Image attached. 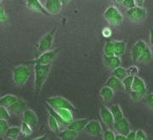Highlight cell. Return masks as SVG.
I'll list each match as a JSON object with an SVG mask.
<instances>
[{"instance_id":"obj_1","label":"cell","mask_w":153,"mask_h":140,"mask_svg":"<svg viewBox=\"0 0 153 140\" xmlns=\"http://www.w3.org/2000/svg\"><path fill=\"white\" fill-rule=\"evenodd\" d=\"M51 70V65H34V73H35V93L36 95L41 92L44 82L47 80Z\"/></svg>"},{"instance_id":"obj_2","label":"cell","mask_w":153,"mask_h":140,"mask_svg":"<svg viewBox=\"0 0 153 140\" xmlns=\"http://www.w3.org/2000/svg\"><path fill=\"white\" fill-rule=\"evenodd\" d=\"M13 81L18 86H23L32 75V70L27 65H21L13 70Z\"/></svg>"},{"instance_id":"obj_3","label":"cell","mask_w":153,"mask_h":140,"mask_svg":"<svg viewBox=\"0 0 153 140\" xmlns=\"http://www.w3.org/2000/svg\"><path fill=\"white\" fill-rule=\"evenodd\" d=\"M60 48L55 49L54 50H49L47 52H44L43 54H40L38 58H36L33 60H31L28 62V64H33V65H51L53 61L57 58V56L60 54Z\"/></svg>"},{"instance_id":"obj_4","label":"cell","mask_w":153,"mask_h":140,"mask_svg":"<svg viewBox=\"0 0 153 140\" xmlns=\"http://www.w3.org/2000/svg\"><path fill=\"white\" fill-rule=\"evenodd\" d=\"M104 18L111 26L117 27L123 21V16L119 10L115 6H109L104 12Z\"/></svg>"},{"instance_id":"obj_5","label":"cell","mask_w":153,"mask_h":140,"mask_svg":"<svg viewBox=\"0 0 153 140\" xmlns=\"http://www.w3.org/2000/svg\"><path fill=\"white\" fill-rule=\"evenodd\" d=\"M57 28H53L49 33H46L43 38L40 39L38 45V52L39 54H43L44 52H47L51 49L53 46L54 38H55V33H56Z\"/></svg>"},{"instance_id":"obj_6","label":"cell","mask_w":153,"mask_h":140,"mask_svg":"<svg viewBox=\"0 0 153 140\" xmlns=\"http://www.w3.org/2000/svg\"><path fill=\"white\" fill-rule=\"evenodd\" d=\"M47 104L53 109H60V108H66L69 109L71 111L75 110V107L70 101H68L65 98L60 96H55V97L49 98L46 99Z\"/></svg>"},{"instance_id":"obj_7","label":"cell","mask_w":153,"mask_h":140,"mask_svg":"<svg viewBox=\"0 0 153 140\" xmlns=\"http://www.w3.org/2000/svg\"><path fill=\"white\" fill-rule=\"evenodd\" d=\"M126 16H128V19H130L133 21H144L146 18L147 11L143 7L135 6V7H134L132 9L127 10Z\"/></svg>"},{"instance_id":"obj_8","label":"cell","mask_w":153,"mask_h":140,"mask_svg":"<svg viewBox=\"0 0 153 140\" xmlns=\"http://www.w3.org/2000/svg\"><path fill=\"white\" fill-rule=\"evenodd\" d=\"M83 131L88 135H91L94 137H100L102 136L103 133V127L100 122L97 120H92L88 121L86 124Z\"/></svg>"},{"instance_id":"obj_9","label":"cell","mask_w":153,"mask_h":140,"mask_svg":"<svg viewBox=\"0 0 153 140\" xmlns=\"http://www.w3.org/2000/svg\"><path fill=\"white\" fill-rule=\"evenodd\" d=\"M100 116L102 121V122L108 127H113V124L115 121L111 112L110 111L109 108H107L105 105L102 104L100 108Z\"/></svg>"},{"instance_id":"obj_10","label":"cell","mask_w":153,"mask_h":140,"mask_svg":"<svg viewBox=\"0 0 153 140\" xmlns=\"http://www.w3.org/2000/svg\"><path fill=\"white\" fill-rule=\"evenodd\" d=\"M113 128L117 131V134L123 135V136H126L131 131L130 124L128 121V120L124 117L115 121L113 124Z\"/></svg>"},{"instance_id":"obj_11","label":"cell","mask_w":153,"mask_h":140,"mask_svg":"<svg viewBox=\"0 0 153 140\" xmlns=\"http://www.w3.org/2000/svg\"><path fill=\"white\" fill-rule=\"evenodd\" d=\"M146 47H147L146 43L143 40H139L133 45L131 49V58L134 62L138 61V59L141 55L143 51L146 49Z\"/></svg>"},{"instance_id":"obj_12","label":"cell","mask_w":153,"mask_h":140,"mask_svg":"<svg viewBox=\"0 0 153 140\" xmlns=\"http://www.w3.org/2000/svg\"><path fill=\"white\" fill-rule=\"evenodd\" d=\"M22 121L26 122L28 125H30L32 127H37L38 122V119L37 115L31 109H27L23 113H22Z\"/></svg>"},{"instance_id":"obj_13","label":"cell","mask_w":153,"mask_h":140,"mask_svg":"<svg viewBox=\"0 0 153 140\" xmlns=\"http://www.w3.org/2000/svg\"><path fill=\"white\" fill-rule=\"evenodd\" d=\"M62 4L60 0H46L45 3V10L49 15L58 14L62 10Z\"/></svg>"},{"instance_id":"obj_14","label":"cell","mask_w":153,"mask_h":140,"mask_svg":"<svg viewBox=\"0 0 153 140\" xmlns=\"http://www.w3.org/2000/svg\"><path fill=\"white\" fill-rule=\"evenodd\" d=\"M27 6L30 10L41 13L46 16H50L47 12V10H45V7L41 4V2L39 0H27Z\"/></svg>"},{"instance_id":"obj_15","label":"cell","mask_w":153,"mask_h":140,"mask_svg":"<svg viewBox=\"0 0 153 140\" xmlns=\"http://www.w3.org/2000/svg\"><path fill=\"white\" fill-rule=\"evenodd\" d=\"M131 91H136L142 93L144 94H146L147 92V87L146 82L143 81L140 77H139L138 76H134V80H133V84H132Z\"/></svg>"},{"instance_id":"obj_16","label":"cell","mask_w":153,"mask_h":140,"mask_svg":"<svg viewBox=\"0 0 153 140\" xmlns=\"http://www.w3.org/2000/svg\"><path fill=\"white\" fill-rule=\"evenodd\" d=\"M10 112L15 114H20L23 113L27 109V104L24 100V99H18L16 102L14 103L12 105H10V107L8 108Z\"/></svg>"},{"instance_id":"obj_17","label":"cell","mask_w":153,"mask_h":140,"mask_svg":"<svg viewBox=\"0 0 153 140\" xmlns=\"http://www.w3.org/2000/svg\"><path fill=\"white\" fill-rule=\"evenodd\" d=\"M103 61H104L105 65L106 67L110 68V69H111V70H114L116 68L119 67V66H121V64H122L120 57H117V56H115V55L104 56Z\"/></svg>"},{"instance_id":"obj_18","label":"cell","mask_w":153,"mask_h":140,"mask_svg":"<svg viewBox=\"0 0 153 140\" xmlns=\"http://www.w3.org/2000/svg\"><path fill=\"white\" fill-rule=\"evenodd\" d=\"M88 120L86 118L73 120L72 121H71L70 123L67 125V128L79 133V132H81V131L84 129V127H85L86 124L88 123Z\"/></svg>"},{"instance_id":"obj_19","label":"cell","mask_w":153,"mask_h":140,"mask_svg":"<svg viewBox=\"0 0 153 140\" xmlns=\"http://www.w3.org/2000/svg\"><path fill=\"white\" fill-rule=\"evenodd\" d=\"M105 86L108 87L110 88H111L113 91H118V90H121L122 88H123V82L121 80L117 79V77L115 76H111L107 79V81H105Z\"/></svg>"},{"instance_id":"obj_20","label":"cell","mask_w":153,"mask_h":140,"mask_svg":"<svg viewBox=\"0 0 153 140\" xmlns=\"http://www.w3.org/2000/svg\"><path fill=\"white\" fill-rule=\"evenodd\" d=\"M58 136L61 140H75L78 136V133L66 127V129L60 131Z\"/></svg>"},{"instance_id":"obj_21","label":"cell","mask_w":153,"mask_h":140,"mask_svg":"<svg viewBox=\"0 0 153 140\" xmlns=\"http://www.w3.org/2000/svg\"><path fill=\"white\" fill-rule=\"evenodd\" d=\"M55 110L60 117L63 119V121H66L67 124H69L73 121V115H72V111L71 110L66 109V108L55 109Z\"/></svg>"},{"instance_id":"obj_22","label":"cell","mask_w":153,"mask_h":140,"mask_svg":"<svg viewBox=\"0 0 153 140\" xmlns=\"http://www.w3.org/2000/svg\"><path fill=\"white\" fill-rule=\"evenodd\" d=\"M17 100H18V98L16 95L7 94V95H4V96L0 98V106L9 108L14 103L16 102Z\"/></svg>"},{"instance_id":"obj_23","label":"cell","mask_w":153,"mask_h":140,"mask_svg":"<svg viewBox=\"0 0 153 140\" xmlns=\"http://www.w3.org/2000/svg\"><path fill=\"white\" fill-rule=\"evenodd\" d=\"M100 95L105 102H110L114 97V91L108 87L104 86L100 92Z\"/></svg>"},{"instance_id":"obj_24","label":"cell","mask_w":153,"mask_h":140,"mask_svg":"<svg viewBox=\"0 0 153 140\" xmlns=\"http://www.w3.org/2000/svg\"><path fill=\"white\" fill-rule=\"evenodd\" d=\"M110 111L111 112V115L114 118L115 121L120 120V119L123 118V112L121 109L120 105L117 104H114L112 105H111V107L109 108Z\"/></svg>"},{"instance_id":"obj_25","label":"cell","mask_w":153,"mask_h":140,"mask_svg":"<svg viewBox=\"0 0 153 140\" xmlns=\"http://www.w3.org/2000/svg\"><path fill=\"white\" fill-rule=\"evenodd\" d=\"M21 134V128L19 127H9L6 131L4 138L10 139H16L18 136Z\"/></svg>"},{"instance_id":"obj_26","label":"cell","mask_w":153,"mask_h":140,"mask_svg":"<svg viewBox=\"0 0 153 140\" xmlns=\"http://www.w3.org/2000/svg\"><path fill=\"white\" fill-rule=\"evenodd\" d=\"M126 51V43L123 41H114V55L121 57Z\"/></svg>"},{"instance_id":"obj_27","label":"cell","mask_w":153,"mask_h":140,"mask_svg":"<svg viewBox=\"0 0 153 140\" xmlns=\"http://www.w3.org/2000/svg\"><path fill=\"white\" fill-rule=\"evenodd\" d=\"M48 125H49V129L52 132H54L55 133H59L60 132V124L57 121V120L51 115H49V118H48Z\"/></svg>"},{"instance_id":"obj_28","label":"cell","mask_w":153,"mask_h":140,"mask_svg":"<svg viewBox=\"0 0 153 140\" xmlns=\"http://www.w3.org/2000/svg\"><path fill=\"white\" fill-rule=\"evenodd\" d=\"M111 76L117 77V79H119L121 81H123L126 76H128L127 69L122 67V66H119V67L116 68L114 70H112V71H111Z\"/></svg>"},{"instance_id":"obj_29","label":"cell","mask_w":153,"mask_h":140,"mask_svg":"<svg viewBox=\"0 0 153 140\" xmlns=\"http://www.w3.org/2000/svg\"><path fill=\"white\" fill-rule=\"evenodd\" d=\"M152 59V52L149 47H146V49L143 51L141 55L138 59V61L140 63H147V62H150Z\"/></svg>"},{"instance_id":"obj_30","label":"cell","mask_w":153,"mask_h":140,"mask_svg":"<svg viewBox=\"0 0 153 140\" xmlns=\"http://www.w3.org/2000/svg\"><path fill=\"white\" fill-rule=\"evenodd\" d=\"M114 55V41H106L104 46V56Z\"/></svg>"},{"instance_id":"obj_31","label":"cell","mask_w":153,"mask_h":140,"mask_svg":"<svg viewBox=\"0 0 153 140\" xmlns=\"http://www.w3.org/2000/svg\"><path fill=\"white\" fill-rule=\"evenodd\" d=\"M133 80H134V76H127L122 81V82H123V87L124 90L127 93H130V91H131Z\"/></svg>"},{"instance_id":"obj_32","label":"cell","mask_w":153,"mask_h":140,"mask_svg":"<svg viewBox=\"0 0 153 140\" xmlns=\"http://www.w3.org/2000/svg\"><path fill=\"white\" fill-rule=\"evenodd\" d=\"M20 128H21V133L24 136H26V137H28V136L33 134V127L24 121H22Z\"/></svg>"},{"instance_id":"obj_33","label":"cell","mask_w":153,"mask_h":140,"mask_svg":"<svg viewBox=\"0 0 153 140\" xmlns=\"http://www.w3.org/2000/svg\"><path fill=\"white\" fill-rule=\"evenodd\" d=\"M115 137H116V134L112 130L108 129V128L103 129V133H102L103 140H115Z\"/></svg>"},{"instance_id":"obj_34","label":"cell","mask_w":153,"mask_h":140,"mask_svg":"<svg viewBox=\"0 0 153 140\" xmlns=\"http://www.w3.org/2000/svg\"><path fill=\"white\" fill-rule=\"evenodd\" d=\"M0 119L4 121H9L10 119V112L8 108L0 106Z\"/></svg>"},{"instance_id":"obj_35","label":"cell","mask_w":153,"mask_h":140,"mask_svg":"<svg viewBox=\"0 0 153 140\" xmlns=\"http://www.w3.org/2000/svg\"><path fill=\"white\" fill-rule=\"evenodd\" d=\"M130 96H131V99L134 101H139L140 99H142L143 98L146 96V94H144L142 93H140V92L136 91H130L129 93Z\"/></svg>"},{"instance_id":"obj_36","label":"cell","mask_w":153,"mask_h":140,"mask_svg":"<svg viewBox=\"0 0 153 140\" xmlns=\"http://www.w3.org/2000/svg\"><path fill=\"white\" fill-rule=\"evenodd\" d=\"M8 127H9V126H8L7 121L0 119V136H4Z\"/></svg>"},{"instance_id":"obj_37","label":"cell","mask_w":153,"mask_h":140,"mask_svg":"<svg viewBox=\"0 0 153 140\" xmlns=\"http://www.w3.org/2000/svg\"><path fill=\"white\" fill-rule=\"evenodd\" d=\"M121 4L123 6L124 8L128 9V10L132 9V8H134V7L136 6V4H135V1L134 0H123L121 3Z\"/></svg>"},{"instance_id":"obj_38","label":"cell","mask_w":153,"mask_h":140,"mask_svg":"<svg viewBox=\"0 0 153 140\" xmlns=\"http://www.w3.org/2000/svg\"><path fill=\"white\" fill-rule=\"evenodd\" d=\"M135 139L136 140H147V135L143 130L135 131Z\"/></svg>"},{"instance_id":"obj_39","label":"cell","mask_w":153,"mask_h":140,"mask_svg":"<svg viewBox=\"0 0 153 140\" xmlns=\"http://www.w3.org/2000/svg\"><path fill=\"white\" fill-rule=\"evenodd\" d=\"M127 73H128V76H135L139 73V68L135 65H132L128 69H127Z\"/></svg>"},{"instance_id":"obj_40","label":"cell","mask_w":153,"mask_h":140,"mask_svg":"<svg viewBox=\"0 0 153 140\" xmlns=\"http://www.w3.org/2000/svg\"><path fill=\"white\" fill-rule=\"evenodd\" d=\"M111 34H112V33H111V30L110 27H105L104 29L102 30V36L105 37V38H110L111 36Z\"/></svg>"},{"instance_id":"obj_41","label":"cell","mask_w":153,"mask_h":140,"mask_svg":"<svg viewBox=\"0 0 153 140\" xmlns=\"http://www.w3.org/2000/svg\"><path fill=\"white\" fill-rule=\"evenodd\" d=\"M146 104H147L150 107L153 109V93L148 94L147 96H146Z\"/></svg>"},{"instance_id":"obj_42","label":"cell","mask_w":153,"mask_h":140,"mask_svg":"<svg viewBox=\"0 0 153 140\" xmlns=\"http://www.w3.org/2000/svg\"><path fill=\"white\" fill-rule=\"evenodd\" d=\"M126 140H136L135 139V131H130L129 133L125 136Z\"/></svg>"},{"instance_id":"obj_43","label":"cell","mask_w":153,"mask_h":140,"mask_svg":"<svg viewBox=\"0 0 153 140\" xmlns=\"http://www.w3.org/2000/svg\"><path fill=\"white\" fill-rule=\"evenodd\" d=\"M5 21H7V16H6L5 12L4 10V9L0 8V22Z\"/></svg>"},{"instance_id":"obj_44","label":"cell","mask_w":153,"mask_h":140,"mask_svg":"<svg viewBox=\"0 0 153 140\" xmlns=\"http://www.w3.org/2000/svg\"><path fill=\"white\" fill-rule=\"evenodd\" d=\"M150 43L153 47V27H150Z\"/></svg>"},{"instance_id":"obj_45","label":"cell","mask_w":153,"mask_h":140,"mask_svg":"<svg viewBox=\"0 0 153 140\" xmlns=\"http://www.w3.org/2000/svg\"><path fill=\"white\" fill-rule=\"evenodd\" d=\"M115 140H126L125 136L121 134H117L115 137Z\"/></svg>"},{"instance_id":"obj_46","label":"cell","mask_w":153,"mask_h":140,"mask_svg":"<svg viewBox=\"0 0 153 140\" xmlns=\"http://www.w3.org/2000/svg\"><path fill=\"white\" fill-rule=\"evenodd\" d=\"M33 140H48V136L47 135H43V136L36 138V139H34Z\"/></svg>"},{"instance_id":"obj_47","label":"cell","mask_w":153,"mask_h":140,"mask_svg":"<svg viewBox=\"0 0 153 140\" xmlns=\"http://www.w3.org/2000/svg\"><path fill=\"white\" fill-rule=\"evenodd\" d=\"M134 1H135L136 6H140V7H142L143 4L145 2V0H134Z\"/></svg>"},{"instance_id":"obj_48","label":"cell","mask_w":153,"mask_h":140,"mask_svg":"<svg viewBox=\"0 0 153 140\" xmlns=\"http://www.w3.org/2000/svg\"><path fill=\"white\" fill-rule=\"evenodd\" d=\"M60 1L61 2L62 4H68L71 0H60Z\"/></svg>"},{"instance_id":"obj_49","label":"cell","mask_w":153,"mask_h":140,"mask_svg":"<svg viewBox=\"0 0 153 140\" xmlns=\"http://www.w3.org/2000/svg\"><path fill=\"white\" fill-rule=\"evenodd\" d=\"M123 1V0H116V2H117V3H118V4H121Z\"/></svg>"},{"instance_id":"obj_50","label":"cell","mask_w":153,"mask_h":140,"mask_svg":"<svg viewBox=\"0 0 153 140\" xmlns=\"http://www.w3.org/2000/svg\"><path fill=\"white\" fill-rule=\"evenodd\" d=\"M111 1H112V2H115V3H116V0H111Z\"/></svg>"},{"instance_id":"obj_51","label":"cell","mask_w":153,"mask_h":140,"mask_svg":"<svg viewBox=\"0 0 153 140\" xmlns=\"http://www.w3.org/2000/svg\"><path fill=\"white\" fill-rule=\"evenodd\" d=\"M2 1H3V0H0V4H1V3H2Z\"/></svg>"},{"instance_id":"obj_52","label":"cell","mask_w":153,"mask_h":140,"mask_svg":"<svg viewBox=\"0 0 153 140\" xmlns=\"http://www.w3.org/2000/svg\"><path fill=\"white\" fill-rule=\"evenodd\" d=\"M11 140H16V139H11Z\"/></svg>"},{"instance_id":"obj_53","label":"cell","mask_w":153,"mask_h":140,"mask_svg":"<svg viewBox=\"0 0 153 140\" xmlns=\"http://www.w3.org/2000/svg\"><path fill=\"white\" fill-rule=\"evenodd\" d=\"M0 98H1V95H0Z\"/></svg>"}]
</instances>
